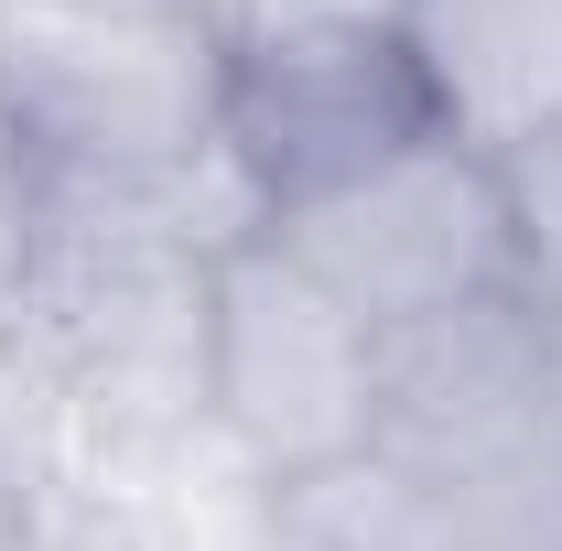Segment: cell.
<instances>
[{"instance_id":"cell-1","label":"cell","mask_w":562,"mask_h":551,"mask_svg":"<svg viewBox=\"0 0 562 551\" xmlns=\"http://www.w3.org/2000/svg\"><path fill=\"white\" fill-rule=\"evenodd\" d=\"M227 120V33L206 0H0L11 195L206 184Z\"/></svg>"},{"instance_id":"cell-2","label":"cell","mask_w":562,"mask_h":551,"mask_svg":"<svg viewBox=\"0 0 562 551\" xmlns=\"http://www.w3.org/2000/svg\"><path fill=\"white\" fill-rule=\"evenodd\" d=\"M195 412L260 486L325 476L390 421V336L336 303L271 227H238L195 292Z\"/></svg>"},{"instance_id":"cell-3","label":"cell","mask_w":562,"mask_h":551,"mask_svg":"<svg viewBox=\"0 0 562 551\" xmlns=\"http://www.w3.org/2000/svg\"><path fill=\"white\" fill-rule=\"evenodd\" d=\"M336 303H357L379 336H422L454 314L519 303V227H508V162L432 131L292 216H260Z\"/></svg>"},{"instance_id":"cell-4","label":"cell","mask_w":562,"mask_h":551,"mask_svg":"<svg viewBox=\"0 0 562 551\" xmlns=\"http://www.w3.org/2000/svg\"><path fill=\"white\" fill-rule=\"evenodd\" d=\"M432 131H443V109L422 87V55L401 22H281V33L227 44L216 162L238 173L249 216L314 206Z\"/></svg>"},{"instance_id":"cell-5","label":"cell","mask_w":562,"mask_h":551,"mask_svg":"<svg viewBox=\"0 0 562 551\" xmlns=\"http://www.w3.org/2000/svg\"><path fill=\"white\" fill-rule=\"evenodd\" d=\"M401 33L454 140L508 162L562 131V0H412Z\"/></svg>"},{"instance_id":"cell-6","label":"cell","mask_w":562,"mask_h":551,"mask_svg":"<svg viewBox=\"0 0 562 551\" xmlns=\"http://www.w3.org/2000/svg\"><path fill=\"white\" fill-rule=\"evenodd\" d=\"M260 551H454V519L422 465L368 443L325 476L260 486Z\"/></svg>"},{"instance_id":"cell-7","label":"cell","mask_w":562,"mask_h":551,"mask_svg":"<svg viewBox=\"0 0 562 551\" xmlns=\"http://www.w3.org/2000/svg\"><path fill=\"white\" fill-rule=\"evenodd\" d=\"M508 227H519V314L562 325V131L508 151Z\"/></svg>"},{"instance_id":"cell-8","label":"cell","mask_w":562,"mask_h":551,"mask_svg":"<svg viewBox=\"0 0 562 551\" xmlns=\"http://www.w3.org/2000/svg\"><path fill=\"white\" fill-rule=\"evenodd\" d=\"M0 551H55V541H44V519H33V497H22L11 476H0Z\"/></svg>"},{"instance_id":"cell-9","label":"cell","mask_w":562,"mask_h":551,"mask_svg":"<svg viewBox=\"0 0 562 551\" xmlns=\"http://www.w3.org/2000/svg\"><path fill=\"white\" fill-rule=\"evenodd\" d=\"M541 421H552V443H562V325H541Z\"/></svg>"}]
</instances>
